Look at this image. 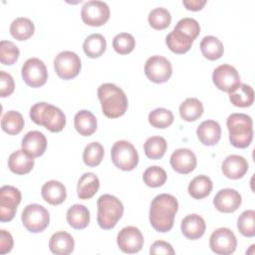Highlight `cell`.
<instances>
[{
  "mask_svg": "<svg viewBox=\"0 0 255 255\" xmlns=\"http://www.w3.org/2000/svg\"><path fill=\"white\" fill-rule=\"evenodd\" d=\"M13 247V237L12 235L2 229L0 230V253L1 254H6L12 250Z\"/></svg>",
  "mask_w": 255,
  "mask_h": 255,
  "instance_id": "47",
  "label": "cell"
},
{
  "mask_svg": "<svg viewBox=\"0 0 255 255\" xmlns=\"http://www.w3.org/2000/svg\"><path fill=\"white\" fill-rule=\"evenodd\" d=\"M110 8L107 3L98 0L86 2L81 10V17L85 24L93 27H99L110 19Z\"/></svg>",
  "mask_w": 255,
  "mask_h": 255,
  "instance_id": "9",
  "label": "cell"
},
{
  "mask_svg": "<svg viewBox=\"0 0 255 255\" xmlns=\"http://www.w3.org/2000/svg\"><path fill=\"white\" fill-rule=\"evenodd\" d=\"M98 98L104 115L109 119L120 118L127 112L128 98L125 92L115 84H102L98 88Z\"/></svg>",
  "mask_w": 255,
  "mask_h": 255,
  "instance_id": "2",
  "label": "cell"
},
{
  "mask_svg": "<svg viewBox=\"0 0 255 255\" xmlns=\"http://www.w3.org/2000/svg\"><path fill=\"white\" fill-rule=\"evenodd\" d=\"M192 42L193 41L188 36L174 29L165 38V43L168 49L175 54H184L188 52Z\"/></svg>",
  "mask_w": 255,
  "mask_h": 255,
  "instance_id": "28",
  "label": "cell"
},
{
  "mask_svg": "<svg viewBox=\"0 0 255 255\" xmlns=\"http://www.w3.org/2000/svg\"><path fill=\"white\" fill-rule=\"evenodd\" d=\"M213 183L207 175H197L188 184V193L194 199H202L208 196L212 190Z\"/></svg>",
  "mask_w": 255,
  "mask_h": 255,
  "instance_id": "30",
  "label": "cell"
},
{
  "mask_svg": "<svg viewBox=\"0 0 255 255\" xmlns=\"http://www.w3.org/2000/svg\"><path fill=\"white\" fill-rule=\"evenodd\" d=\"M21 220L24 227L32 232L39 233L44 231L50 222V215L48 210L37 203L27 205L22 211Z\"/></svg>",
  "mask_w": 255,
  "mask_h": 255,
  "instance_id": "7",
  "label": "cell"
},
{
  "mask_svg": "<svg viewBox=\"0 0 255 255\" xmlns=\"http://www.w3.org/2000/svg\"><path fill=\"white\" fill-rule=\"evenodd\" d=\"M43 199L52 205L63 203L67 197L65 185L58 180H50L43 184L41 188Z\"/></svg>",
  "mask_w": 255,
  "mask_h": 255,
  "instance_id": "23",
  "label": "cell"
},
{
  "mask_svg": "<svg viewBox=\"0 0 255 255\" xmlns=\"http://www.w3.org/2000/svg\"><path fill=\"white\" fill-rule=\"evenodd\" d=\"M114 164L125 171L132 170L138 163V153L135 147L128 140H118L111 149Z\"/></svg>",
  "mask_w": 255,
  "mask_h": 255,
  "instance_id": "6",
  "label": "cell"
},
{
  "mask_svg": "<svg viewBox=\"0 0 255 255\" xmlns=\"http://www.w3.org/2000/svg\"><path fill=\"white\" fill-rule=\"evenodd\" d=\"M210 249L220 255L232 254L237 247V239L234 233L226 227L215 229L209 238Z\"/></svg>",
  "mask_w": 255,
  "mask_h": 255,
  "instance_id": "14",
  "label": "cell"
},
{
  "mask_svg": "<svg viewBox=\"0 0 255 255\" xmlns=\"http://www.w3.org/2000/svg\"><path fill=\"white\" fill-rule=\"evenodd\" d=\"M149 253L150 254H156V255H160V254H164V255H173L174 254V250L171 246V244H169L166 241L163 240H157L154 241L149 249Z\"/></svg>",
  "mask_w": 255,
  "mask_h": 255,
  "instance_id": "46",
  "label": "cell"
},
{
  "mask_svg": "<svg viewBox=\"0 0 255 255\" xmlns=\"http://www.w3.org/2000/svg\"><path fill=\"white\" fill-rule=\"evenodd\" d=\"M182 3L187 10L199 11L206 4V1L205 0H184L182 1Z\"/></svg>",
  "mask_w": 255,
  "mask_h": 255,
  "instance_id": "48",
  "label": "cell"
},
{
  "mask_svg": "<svg viewBox=\"0 0 255 255\" xmlns=\"http://www.w3.org/2000/svg\"><path fill=\"white\" fill-rule=\"evenodd\" d=\"M178 210L177 199L167 193L156 195L150 204L149 222L158 232H168L173 227L174 217Z\"/></svg>",
  "mask_w": 255,
  "mask_h": 255,
  "instance_id": "1",
  "label": "cell"
},
{
  "mask_svg": "<svg viewBox=\"0 0 255 255\" xmlns=\"http://www.w3.org/2000/svg\"><path fill=\"white\" fill-rule=\"evenodd\" d=\"M203 114V105L196 98H187L179 106V115L186 122H194Z\"/></svg>",
  "mask_w": 255,
  "mask_h": 255,
  "instance_id": "33",
  "label": "cell"
},
{
  "mask_svg": "<svg viewBox=\"0 0 255 255\" xmlns=\"http://www.w3.org/2000/svg\"><path fill=\"white\" fill-rule=\"evenodd\" d=\"M222 172L230 179H239L245 175L249 168L247 160L238 154L227 156L222 162Z\"/></svg>",
  "mask_w": 255,
  "mask_h": 255,
  "instance_id": "18",
  "label": "cell"
},
{
  "mask_svg": "<svg viewBox=\"0 0 255 255\" xmlns=\"http://www.w3.org/2000/svg\"><path fill=\"white\" fill-rule=\"evenodd\" d=\"M212 81L217 89L231 94L240 86V76L237 70L230 65L223 64L214 69Z\"/></svg>",
  "mask_w": 255,
  "mask_h": 255,
  "instance_id": "11",
  "label": "cell"
},
{
  "mask_svg": "<svg viewBox=\"0 0 255 255\" xmlns=\"http://www.w3.org/2000/svg\"><path fill=\"white\" fill-rule=\"evenodd\" d=\"M105 150L104 146L98 142V141H93L90 142L84 149L83 152V160L86 165L94 167L99 165L103 158H104Z\"/></svg>",
  "mask_w": 255,
  "mask_h": 255,
  "instance_id": "37",
  "label": "cell"
},
{
  "mask_svg": "<svg viewBox=\"0 0 255 255\" xmlns=\"http://www.w3.org/2000/svg\"><path fill=\"white\" fill-rule=\"evenodd\" d=\"M166 148H167L166 140L159 135L148 137L143 144L144 153L150 159L161 158L164 155Z\"/></svg>",
  "mask_w": 255,
  "mask_h": 255,
  "instance_id": "35",
  "label": "cell"
},
{
  "mask_svg": "<svg viewBox=\"0 0 255 255\" xmlns=\"http://www.w3.org/2000/svg\"><path fill=\"white\" fill-rule=\"evenodd\" d=\"M35 31L34 23L25 17H18L10 25V33L13 38L19 41H25L32 37Z\"/></svg>",
  "mask_w": 255,
  "mask_h": 255,
  "instance_id": "32",
  "label": "cell"
},
{
  "mask_svg": "<svg viewBox=\"0 0 255 255\" xmlns=\"http://www.w3.org/2000/svg\"><path fill=\"white\" fill-rule=\"evenodd\" d=\"M173 120L171 111L164 108H157L148 115V123L156 128H166L173 123Z\"/></svg>",
  "mask_w": 255,
  "mask_h": 255,
  "instance_id": "40",
  "label": "cell"
},
{
  "mask_svg": "<svg viewBox=\"0 0 255 255\" xmlns=\"http://www.w3.org/2000/svg\"><path fill=\"white\" fill-rule=\"evenodd\" d=\"M197 160L194 152L188 148L175 149L170 155V165L178 173L187 174L194 170Z\"/></svg>",
  "mask_w": 255,
  "mask_h": 255,
  "instance_id": "17",
  "label": "cell"
},
{
  "mask_svg": "<svg viewBox=\"0 0 255 255\" xmlns=\"http://www.w3.org/2000/svg\"><path fill=\"white\" fill-rule=\"evenodd\" d=\"M98 224L102 229L114 228L124 214V205L120 199L111 194H103L98 198Z\"/></svg>",
  "mask_w": 255,
  "mask_h": 255,
  "instance_id": "5",
  "label": "cell"
},
{
  "mask_svg": "<svg viewBox=\"0 0 255 255\" xmlns=\"http://www.w3.org/2000/svg\"><path fill=\"white\" fill-rule=\"evenodd\" d=\"M66 218L74 229H84L90 223V211L83 204H74L68 209Z\"/></svg>",
  "mask_w": 255,
  "mask_h": 255,
  "instance_id": "27",
  "label": "cell"
},
{
  "mask_svg": "<svg viewBox=\"0 0 255 255\" xmlns=\"http://www.w3.org/2000/svg\"><path fill=\"white\" fill-rule=\"evenodd\" d=\"M107 48V41L105 37L99 33L91 34L88 36L83 44V50L85 54L92 59L101 57Z\"/></svg>",
  "mask_w": 255,
  "mask_h": 255,
  "instance_id": "29",
  "label": "cell"
},
{
  "mask_svg": "<svg viewBox=\"0 0 255 255\" xmlns=\"http://www.w3.org/2000/svg\"><path fill=\"white\" fill-rule=\"evenodd\" d=\"M242 198L240 193L232 188H224L217 192L213 198L215 208L223 213L236 211L241 205Z\"/></svg>",
  "mask_w": 255,
  "mask_h": 255,
  "instance_id": "16",
  "label": "cell"
},
{
  "mask_svg": "<svg viewBox=\"0 0 255 255\" xmlns=\"http://www.w3.org/2000/svg\"><path fill=\"white\" fill-rule=\"evenodd\" d=\"M200 51L204 58L215 61L224 53V47L221 41L214 36H205L200 42Z\"/></svg>",
  "mask_w": 255,
  "mask_h": 255,
  "instance_id": "31",
  "label": "cell"
},
{
  "mask_svg": "<svg viewBox=\"0 0 255 255\" xmlns=\"http://www.w3.org/2000/svg\"><path fill=\"white\" fill-rule=\"evenodd\" d=\"M34 166V157L24 149H18L12 152L8 158L9 169L16 174H26Z\"/></svg>",
  "mask_w": 255,
  "mask_h": 255,
  "instance_id": "22",
  "label": "cell"
},
{
  "mask_svg": "<svg viewBox=\"0 0 255 255\" xmlns=\"http://www.w3.org/2000/svg\"><path fill=\"white\" fill-rule=\"evenodd\" d=\"M100 188V180L98 176L93 172L84 173L77 185V194L80 199L92 198Z\"/></svg>",
  "mask_w": 255,
  "mask_h": 255,
  "instance_id": "25",
  "label": "cell"
},
{
  "mask_svg": "<svg viewBox=\"0 0 255 255\" xmlns=\"http://www.w3.org/2000/svg\"><path fill=\"white\" fill-rule=\"evenodd\" d=\"M81 59L72 51H63L54 59L56 74L64 80H71L77 77L81 71Z\"/></svg>",
  "mask_w": 255,
  "mask_h": 255,
  "instance_id": "8",
  "label": "cell"
},
{
  "mask_svg": "<svg viewBox=\"0 0 255 255\" xmlns=\"http://www.w3.org/2000/svg\"><path fill=\"white\" fill-rule=\"evenodd\" d=\"M181 232L189 240H196L203 236L206 224L204 219L198 214H189L181 221Z\"/></svg>",
  "mask_w": 255,
  "mask_h": 255,
  "instance_id": "20",
  "label": "cell"
},
{
  "mask_svg": "<svg viewBox=\"0 0 255 255\" xmlns=\"http://www.w3.org/2000/svg\"><path fill=\"white\" fill-rule=\"evenodd\" d=\"M135 46V40L129 33H120L115 36L113 40V47L115 51L121 55L130 53Z\"/></svg>",
  "mask_w": 255,
  "mask_h": 255,
  "instance_id": "43",
  "label": "cell"
},
{
  "mask_svg": "<svg viewBox=\"0 0 255 255\" xmlns=\"http://www.w3.org/2000/svg\"><path fill=\"white\" fill-rule=\"evenodd\" d=\"M22 78L24 82L32 88H39L46 84L48 71L43 61L38 58L28 59L22 66Z\"/></svg>",
  "mask_w": 255,
  "mask_h": 255,
  "instance_id": "13",
  "label": "cell"
},
{
  "mask_svg": "<svg viewBox=\"0 0 255 255\" xmlns=\"http://www.w3.org/2000/svg\"><path fill=\"white\" fill-rule=\"evenodd\" d=\"M21 146L22 149L27 151L31 156L38 157L46 150L47 138L41 131L31 130L24 135Z\"/></svg>",
  "mask_w": 255,
  "mask_h": 255,
  "instance_id": "19",
  "label": "cell"
},
{
  "mask_svg": "<svg viewBox=\"0 0 255 255\" xmlns=\"http://www.w3.org/2000/svg\"><path fill=\"white\" fill-rule=\"evenodd\" d=\"M147 20L151 28L155 30H163L169 26L171 22V15L167 9L157 7L149 12Z\"/></svg>",
  "mask_w": 255,
  "mask_h": 255,
  "instance_id": "39",
  "label": "cell"
},
{
  "mask_svg": "<svg viewBox=\"0 0 255 255\" xmlns=\"http://www.w3.org/2000/svg\"><path fill=\"white\" fill-rule=\"evenodd\" d=\"M231 144L238 148L250 145L253 139V123L251 117L241 113L231 114L226 121Z\"/></svg>",
  "mask_w": 255,
  "mask_h": 255,
  "instance_id": "4",
  "label": "cell"
},
{
  "mask_svg": "<svg viewBox=\"0 0 255 255\" xmlns=\"http://www.w3.org/2000/svg\"><path fill=\"white\" fill-rule=\"evenodd\" d=\"M20 56L18 47L11 41L2 40L0 42V62L3 65H13Z\"/></svg>",
  "mask_w": 255,
  "mask_h": 255,
  "instance_id": "42",
  "label": "cell"
},
{
  "mask_svg": "<svg viewBox=\"0 0 255 255\" xmlns=\"http://www.w3.org/2000/svg\"><path fill=\"white\" fill-rule=\"evenodd\" d=\"M174 30H177L186 36H188L192 41L197 38V36L200 33V26L198 22L193 18H183L180 19L176 26L174 27Z\"/></svg>",
  "mask_w": 255,
  "mask_h": 255,
  "instance_id": "44",
  "label": "cell"
},
{
  "mask_svg": "<svg viewBox=\"0 0 255 255\" xmlns=\"http://www.w3.org/2000/svg\"><path fill=\"white\" fill-rule=\"evenodd\" d=\"M144 74L147 79L153 83H165L172 74L171 63L162 56H151L144 64Z\"/></svg>",
  "mask_w": 255,
  "mask_h": 255,
  "instance_id": "10",
  "label": "cell"
},
{
  "mask_svg": "<svg viewBox=\"0 0 255 255\" xmlns=\"http://www.w3.org/2000/svg\"><path fill=\"white\" fill-rule=\"evenodd\" d=\"M75 241L71 234L66 231L54 233L49 241V248L56 255H68L74 251Z\"/></svg>",
  "mask_w": 255,
  "mask_h": 255,
  "instance_id": "24",
  "label": "cell"
},
{
  "mask_svg": "<svg viewBox=\"0 0 255 255\" xmlns=\"http://www.w3.org/2000/svg\"><path fill=\"white\" fill-rule=\"evenodd\" d=\"M229 100L235 107H250L254 102V91L250 86L246 84H240L235 92L229 94Z\"/></svg>",
  "mask_w": 255,
  "mask_h": 255,
  "instance_id": "36",
  "label": "cell"
},
{
  "mask_svg": "<svg viewBox=\"0 0 255 255\" xmlns=\"http://www.w3.org/2000/svg\"><path fill=\"white\" fill-rule=\"evenodd\" d=\"M23 116L16 111L7 112L1 120L2 129L8 134H18L22 131L24 128Z\"/></svg>",
  "mask_w": 255,
  "mask_h": 255,
  "instance_id": "34",
  "label": "cell"
},
{
  "mask_svg": "<svg viewBox=\"0 0 255 255\" xmlns=\"http://www.w3.org/2000/svg\"><path fill=\"white\" fill-rule=\"evenodd\" d=\"M196 135L204 145H215L221 137L220 125L213 120L204 121L198 126Z\"/></svg>",
  "mask_w": 255,
  "mask_h": 255,
  "instance_id": "21",
  "label": "cell"
},
{
  "mask_svg": "<svg viewBox=\"0 0 255 255\" xmlns=\"http://www.w3.org/2000/svg\"><path fill=\"white\" fill-rule=\"evenodd\" d=\"M117 243L123 252L133 254L142 248L143 236L137 227L127 226L118 233Z\"/></svg>",
  "mask_w": 255,
  "mask_h": 255,
  "instance_id": "15",
  "label": "cell"
},
{
  "mask_svg": "<svg viewBox=\"0 0 255 255\" xmlns=\"http://www.w3.org/2000/svg\"><path fill=\"white\" fill-rule=\"evenodd\" d=\"M30 118L36 125L43 126L52 132H59L66 126L65 114L59 108L45 102L31 107Z\"/></svg>",
  "mask_w": 255,
  "mask_h": 255,
  "instance_id": "3",
  "label": "cell"
},
{
  "mask_svg": "<svg viewBox=\"0 0 255 255\" xmlns=\"http://www.w3.org/2000/svg\"><path fill=\"white\" fill-rule=\"evenodd\" d=\"M237 228L245 237H253L255 235V211L248 209L243 211L237 219Z\"/></svg>",
  "mask_w": 255,
  "mask_h": 255,
  "instance_id": "41",
  "label": "cell"
},
{
  "mask_svg": "<svg viewBox=\"0 0 255 255\" xmlns=\"http://www.w3.org/2000/svg\"><path fill=\"white\" fill-rule=\"evenodd\" d=\"M21 192L12 185H3L0 188V220L7 222L14 218L17 207L21 202Z\"/></svg>",
  "mask_w": 255,
  "mask_h": 255,
  "instance_id": "12",
  "label": "cell"
},
{
  "mask_svg": "<svg viewBox=\"0 0 255 255\" xmlns=\"http://www.w3.org/2000/svg\"><path fill=\"white\" fill-rule=\"evenodd\" d=\"M0 83H1L0 96L2 98L10 96L14 92L15 84H14L13 77L10 74H8L4 71H1L0 72Z\"/></svg>",
  "mask_w": 255,
  "mask_h": 255,
  "instance_id": "45",
  "label": "cell"
},
{
  "mask_svg": "<svg viewBox=\"0 0 255 255\" xmlns=\"http://www.w3.org/2000/svg\"><path fill=\"white\" fill-rule=\"evenodd\" d=\"M74 126L76 130L84 136L93 134L97 129V119L94 114L87 110H82L75 115Z\"/></svg>",
  "mask_w": 255,
  "mask_h": 255,
  "instance_id": "26",
  "label": "cell"
},
{
  "mask_svg": "<svg viewBox=\"0 0 255 255\" xmlns=\"http://www.w3.org/2000/svg\"><path fill=\"white\" fill-rule=\"evenodd\" d=\"M167 174L165 170L157 165H152L147 167L143 174H142V179L143 182L149 186V187H159L163 185L166 181Z\"/></svg>",
  "mask_w": 255,
  "mask_h": 255,
  "instance_id": "38",
  "label": "cell"
}]
</instances>
